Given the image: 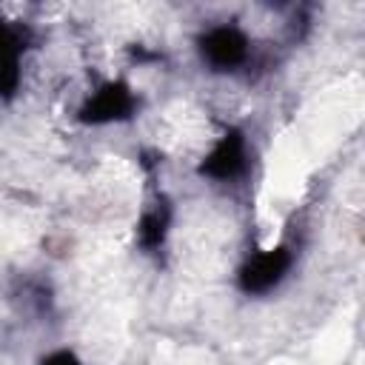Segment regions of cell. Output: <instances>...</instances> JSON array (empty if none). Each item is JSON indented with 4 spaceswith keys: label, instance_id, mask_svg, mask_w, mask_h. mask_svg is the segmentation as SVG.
Returning a JSON list of instances; mask_svg holds the SVG:
<instances>
[{
    "label": "cell",
    "instance_id": "obj_1",
    "mask_svg": "<svg viewBox=\"0 0 365 365\" xmlns=\"http://www.w3.org/2000/svg\"><path fill=\"white\" fill-rule=\"evenodd\" d=\"M288 265H291V254L285 248H271L265 254H257L242 271V285L248 291H268L285 277Z\"/></svg>",
    "mask_w": 365,
    "mask_h": 365
},
{
    "label": "cell",
    "instance_id": "obj_2",
    "mask_svg": "<svg viewBox=\"0 0 365 365\" xmlns=\"http://www.w3.org/2000/svg\"><path fill=\"white\" fill-rule=\"evenodd\" d=\"M43 365H80V362H77L71 354H54V356H51L48 362H43Z\"/></svg>",
    "mask_w": 365,
    "mask_h": 365
}]
</instances>
